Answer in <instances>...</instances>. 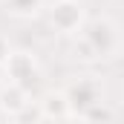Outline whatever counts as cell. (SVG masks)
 I'll return each instance as SVG.
<instances>
[{"label":"cell","mask_w":124,"mask_h":124,"mask_svg":"<svg viewBox=\"0 0 124 124\" xmlns=\"http://www.w3.org/2000/svg\"><path fill=\"white\" fill-rule=\"evenodd\" d=\"M84 40L87 46L93 49L95 58H113L121 46V38H118V26L110 23V20H93L87 32H84Z\"/></svg>","instance_id":"1"},{"label":"cell","mask_w":124,"mask_h":124,"mask_svg":"<svg viewBox=\"0 0 124 124\" xmlns=\"http://www.w3.org/2000/svg\"><path fill=\"white\" fill-rule=\"evenodd\" d=\"M3 69H6L9 84L23 87L26 93L32 90V84H35V81H38V75H40L38 58L29 55V52H9V58L3 61Z\"/></svg>","instance_id":"2"},{"label":"cell","mask_w":124,"mask_h":124,"mask_svg":"<svg viewBox=\"0 0 124 124\" xmlns=\"http://www.w3.org/2000/svg\"><path fill=\"white\" fill-rule=\"evenodd\" d=\"M66 95V104H69V110L72 113H93L95 107L101 104V90H98V81L93 78H78L69 90H63Z\"/></svg>","instance_id":"3"},{"label":"cell","mask_w":124,"mask_h":124,"mask_svg":"<svg viewBox=\"0 0 124 124\" xmlns=\"http://www.w3.org/2000/svg\"><path fill=\"white\" fill-rule=\"evenodd\" d=\"M49 23L55 32H63V35L78 32L84 23V6L78 0H55V6L49 9Z\"/></svg>","instance_id":"4"},{"label":"cell","mask_w":124,"mask_h":124,"mask_svg":"<svg viewBox=\"0 0 124 124\" xmlns=\"http://www.w3.org/2000/svg\"><path fill=\"white\" fill-rule=\"evenodd\" d=\"M0 110H3L6 116L17 118L20 113L29 110V93H26L23 87H15V84L3 87V90H0Z\"/></svg>","instance_id":"5"},{"label":"cell","mask_w":124,"mask_h":124,"mask_svg":"<svg viewBox=\"0 0 124 124\" xmlns=\"http://www.w3.org/2000/svg\"><path fill=\"white\" fill-rule=\"evenodd\" d=\"M40 116L46 121H63V118H69L72 110L66 104V95L63 93H46L43 101H40Z\"/></svg>","instance_id":"6"},{"label":"cell","mask_w":124,"mask_h":124,"mask_svg":"<svg viewBox=\"0 0 124 124\" xmlns=\"http://www.w3.org/2000/svg\"><path fill=\"white\" fill-rule=\"evenodd\" d=\"M43 0H6V12H12L15 17H32L40 12Z\"/></svg>","instance_id":"7"},{"label":"cell","mask_w":124,"mask_h":124,"mask_svg":"<svg viewBox=\"0 0 124 124\" xmlns=\"http://www.w3.org/2000/svg\"><path fill=\"white\" fill-rule=\"evenodd\" d=\"M9 52H12V49H9V40H6V38H0V66H3L6 58H9Z\"/></svg>","instance_id":"8"},{"label":"cell","mask_w":124,"mask_h":124,"mask_svg":"<svg viewBox=\"0 0 124 124\" xmlns=\"http://www.w3.org/2000/svg\"><path fill=\"white\" fill-rule=\"evenodd\" d=\"M46 124H66V118H63V121H46Z\"/></svg>","instance_id":"9"}]
</instances>
